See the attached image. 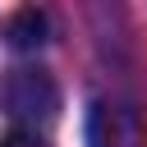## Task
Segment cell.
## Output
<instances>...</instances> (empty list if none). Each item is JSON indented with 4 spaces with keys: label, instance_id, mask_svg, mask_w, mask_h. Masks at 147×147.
I'll list each match as a JSON object with an SVG mask.
<instances>
[{
    "label": "cell",
    "instance_id": "7a4b0ae2",
    "mask_svg": "<svg viewBox=\"0 0 147 147\" xmlns=\"http://www.w3.org/2000/svg\"><path fill=\"white\" fill-rule=\"evenodd\" d=\"M87 147H142V124L119 101H92L87 110Z\"/></svg>",
    "mask_w": 147,
    "mask_h": 147
},
{
    "label": "cell",
    "instance_id": "6da1fadb",
    "mask_svg": "<svg viewBox=\"0 0 147 147\" xmlns=\"http://www.w3.org/2000/svg\"><path fill=\"white\" fill-rule=\"evenodd\" d=\"M0 101H5V110L14 119H51L55 106H60V92H55L46 69H14Z\"/></svg>",
    "mask_w": 147,
    "mask_h": 147
},
{
    "label": "cell",
    "instance_id": "3957f363",
    "mask_svg": "<svg viewBox=\"0 0 147 147\" xmlns=\"http://www.w3.org/2000/svg\"><path fill=\"white\" fill-rule=\"evenodd\" d=\"M46 32H51V23H46V14L41 9H14L9 18H5V37H9V46L14 51H37L41 41H46Z\"/></svg>",
    "mask_w": 147,
    "mask_h": 147
},
{
    "label": "cell",
    "instance_id": "277c9868",
    "mask_svg": "<svg viewBox=\"0 0 147 147\" xmlns=\"http://www.w3.org/2000/svg\"><path fill=\"white\" fill-rule=\"evenodd\" d=\"M0 147H46L37 133H28V129H14V133H5L0 138Z\"/></svg>",
    "mask_w": 147,
    "mask_h": 147
}]
</instances>
